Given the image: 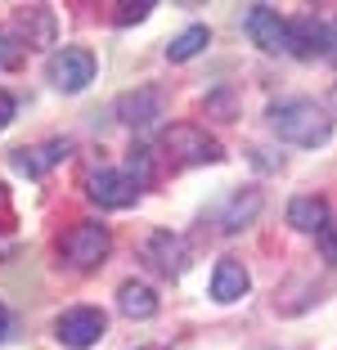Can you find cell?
I'll use <instances>...</instances> for the list:
<instances>
[{
  "mask_svg": "<svg viewBox=\"0 0 337 350\" xmlns=\"http://www.w3.org/2000/svg\"><path fill=\"white\" fill-rule=\"evenodd\" d=\"M266 117H270V131H275L279 139H288V144H297V148H319V144H328V135H333V117H328L315 99H306V94L275 99Z\"/></svg>",
  "mask_w": 337,
  "mask_h": 350,
  "instance_id": "6da1fadb",
  "label": "cell"
},
{
  "mask_svg": "<svg viewBox=\"0 0 337 350\" xmlns=\"http://www.w3.org/2000/svg\"><path fill=\"white\" fill-rule=\"evenodd\" d=\"M112 238L103 225H95V220H82V225H72L68 234H63V260H68L72 269H95L103 256H108Z\"/></svg>",
  "mask_w": 337,
  "mask_h": 350,
  "instance_id": "7a4b0ae2",
  "label": "cell"
},
{
  "mask_svg": "<svg viewBox=\"0 0 337 350\" xmlns=\"http://www.w3.org/2000/svg\"><path fill=\"white\" fill-rule=\"evenodd\" d=\"M103 328H108V314L95 310V306H72L54 319V337L72 350H90L95 341L103 337Z\"/></svg>",
  "mask_w": 337,
  "mask_h": 350,
  "instance_id": "3957f363",
  "label": "cell"
},
{
  "mask_svg": "<svg viewBox=\"0 0 337 350\" xmlns=\"http://www.w3.org/2000/svg\"><path fill=\"white\" fill-rule=\"evenodd\" d=\"M45 77H50L54 90L77 94V90H86V85L95 81V54H90V50H82V45H63V50L50 59Z\"/></svg>",
  "mask_w": 337,
  "mask_h": 350,
  "instance_id": "277c9868",
  "label": "cell"
},
{
  "mask_svg": "<svg viewBox=\"0 0 337 350\" xmlns=\"http://www.w3.org/2000/svg\"><path fill=\"white\" fill-rule=\"evenodd\" d=\"M162 148L175 157L180 166H207V162H221V144H216L207 131H198V126H171V131L162 135Z\"/></svg>",
  "mask_w": 337,
  "mask_h": 350,
  "instance_id": "5b68a950",
  "label": "cell"
},
{
  "mask_svg": "<svg viewBox=\"0 0 337 350\" xmlns=\"http://www.w3.org/2000/svg\"><path fill=\"white\" fill-rule=\"evenodd\" d=\"M243 31L266 54H288V18H279V10H270V5H252L243 14Z\"/></svg>",
  "mask_w": 337,
  "mask_h": 350,
  "instance_id": "8992f818",
  "label": "cell"
},
{
  "mask_svg": "<svg viewBox=\"0 0 337 350\" xmlns=\"http://www.w3.org/2000/svg\"><path fill=\"white\" fill-rule=\"evenodd\" d=\"M86 193L99 206H108V211H122V206H135L140 185L131 180V171H95L90 180H86Z\"/></svg>",
  "mask_w": 337,
  "mask_h": 350,
  "instance_id": "52a82bcc",
  "label": "cell"
},
{
  "mask_svg": "<svg viewBox=\"0 0 337 350\" xmlns=\"http://www.w3.org/2000/svg\"><path fill=\"white\" fill-rule=\"evenodd\" d=\"M288 54H297V59H315V54H328V23H319L315 14L288 18Z\"/></svg>",
  "mask_w": 337,
  "mask_h": 350,
  "instance_id": "ba28073f",
  "label": "cell"
},
{
  "mask_svg": "<svg viewBox=\"0 0 337 350\" xmlns=\"http://www.w3.org/2000/svg\"><path fill=\"white\" fill-rule=\"evenodd\" d=\"M144 256H149V265H153V269H162L166 278H180L184 269H189V247H184V243H180L175 234H166V229L149 238Z\"/></svg>",
  "mask_w": 337,
  "mask_h": 350,
  "instance_id": "9c48e42d",
  "label": "cell"
},
{
  "mask_svg": "<svg viewBox=\"0 0 337 350\" xmlns=\"http://www.w3.org/2000/svg\"><path fill=\"white\" fill-rule=\"evenodd\" d=\"M117 117H122L126 126H135V131H144V126H153L158 117H162V94H158L153 85H140V90L117 99Z\"/></svg>",
  "mask_w": 337,
  "mask_h": 350,
  "instance_id": "30bf717a",
  "label": "cell"
},
{
  "mask_svg": "<svg viewBox=\"0 0 337 350\" xmlns=\"http://www.w3.org/2000/svg\"><path fill=\"white\" fill-rule=\"evenodd\" d=\"M247 288H252V278H247L243 260H234V256H221V260H216V269H212V297L221 301V306L247 297Z\"/></svg>",
  "mask_w": 337,
  "mask_h": 350,
  "instance_id": "8fae6325",
  "label": "cell"
},
{
  "mask_svg": "<svg viewBox=\"0 0 337 350\" xmlns=\"http://www.w3.org/2000/svg\"><path fill=\"white\" fill-rule=\"evenodd\" d=\"M14 31L27 41V50H45V45H54V14L45 5H27L14 14Z\"/></svg>",
  "mask_w": 337,
  "mask_h": 350,
  "instance_id": "7c38bea8",
  "label": "cell"
},
{
  "mask_svg": "<svg viewBox=\"0 0 337 350\" xmlns=\"http://www.w3.org/2000/svg\"><path fill=\"white\" fill-rule=\"evenodd\" d=\"M288 225L297 229V234H324L328 225H333V216H328V202L315 193H301L288 202Z\"/></svg>",
  "mask_w": 337,
  "mask_h": 350,
  "instance_id": "4fadbf2b",
  "label": "cell"
},
{
  "mask_svg": "<svg viewBox=\"0 0 337 350\" xmlns=\"http://www.w3.org/2000/svg\"><path fill=\"white\" fill-rule=\"evenodd\" d=\"M256 211H261V189H238L221 206V229L225 234H238V229H247L256 220Z\"/></svg>",
  "mask_w": 337,
  "mask_h": 350,
  "instance_id": "5bb4252c",
  "label": "cell"
},
{
  "mask_svg": "<svg viewBox=\"0 0 337 350\" xmlns=\"http://www.w3.org/2000/svg\"><path fill=\"white\" fill-rule=\"evenodd\" d=\"M63 157H68V139H45V144H36V148H18V153H14V166L36 180V175H45L50 166H59Z\"/></svg>",
  "mask_w": 337,
  "mask_h": 350,
  "instance_id": "9a60e30c",
  "label": "cell"
},
{
  "mask_svg": "<svg viewBox=\"0 0 337 350\" xmlns=\"http://www.w3.org/2000/svg\"><path fill=\"white\" fill-rule=\"evenodd\" d=\"M117 306H122L126 319H153L158 314V292L149 288V283H122V292H117Z\"/></svg>",
  "mask_w": 337,
  "mask_h": 350,
  "instance_id": "2e32d148",
  "label": "cell"
},
{
  "mask_svg": "<svg viewBox=\"0 0 337 350\" xmlns=\"http://www.w3.org/2000/svg\"><path fill=\"white\" fill-rule=\"evenodd\" d=\"M207 41H212V31H207L203 23H194V27H184L180 36L166 45V59H171V63H189L194 54H203V50H207Z\"/></svg>",
  "mask_w": 337,
  "mask_h": 350,
  "instance_id": "e0dca14e",
  "label": "cell"
},
{
  "mask_svg": "<svg viewBox=\"0 0 337 350\" xmlns=\"http://www.w3.org/2000/svg\"><path fill=\"white\" fill-rule=\"evenodd\" d=\"M149 0H140V5H117V27H126V23H144L149 18Z\"/></svg>",
  "mask_w": 337,
  "mask_h": 350,
  "instance_id": "ac0fdd59",
  "label": "cell"
},
{
  "mask_svg": "<svg viewBox=\"0 0 337 350\" xmlns=\"http://www.w3.org/2000/svg\"><path fill=\"white\" fill-rule=\"evenodd\" d=\"M319 247H324V260H333V265H337V220L319 234Z\"/></svg>",
  "mask_w": 337,
  "mask_h": 350,
  "instance_id": "d6986e66",
  "label": "cell"
},
{
  "mask_svg": "<svg viewBox=\"0 0 337 350\" xmlns=\"http://www.w3.org/2000/svg\"><path fill=\"white\" fill-rule=\"evenodd\" d=\"M14 59H18V45L10 41V31H0V68H10Z\"/></svg>",
  "mask_w": 337,
  "mask_h": 350,
  "instance_id": "ffe728a7",
  "label": "cell"
},
{
  "mask_svg": "<svg viewBox=\"0 0 337 350\" xmlns=\"http://www.w3.org/2000/svg\"><path fill=\"white\" fill-rule=\"evenodd\" d=\"M14 113H18V103H14V94H5V90H0V131H5V126L14 122Z\"/></svg>",
  "mask_w": 337,
  "mask_h": 350,
  "instance_id": "44dd1931",
  "label": "cell"
},
{
  "mask_svg": "<svg viewBox=\"0 0 337 350\" xmlns=\"http://www.w3.org/2000/svg\"><path fill=\"white\" fill-rule=\"evenodd\" d=\"M5 220H10V189L0 185V225H5Z\"/></svg>",
  "mask_w": 337,
  "mask_h": 350,
  "instance_id": "7402d4cb",
  "label": "cell"
},
{
  "mask_svg": "<svg viewBox=\"0 0 337 350\" xmlns=\"http://www.w3.org/2000/svg\"><path fill=\"white\" fill-rule=\"evenodd\" d=\"M328 59H337V18L328 23Z\"/></svg>",
  "mask_w": 337,
  "mask_h": 350,
  "instance_id": "603a6c76",
  "label": "cell"
},
{
  "mask_svg": "<svg viewBox=\"0 0 337 350\" xmlns=\"http://www.w3.org/2000/svg\"><path fill=\"white\" fill-rule=\"evenodd\" d=\"M5 337H10V310L0 306V341H5Z\"/></svg>",
  "mask_w": 337,
  "mask_h": 350,
  "instance_id": "cb8c5ba5",
  "label": "cell"
},
{
  "mask_svg": "<svg viewBox=\"0 0 337 350\" xmlns=\"http://www.w3.org/2000/svg\"><path fill=\"white\" fill-rule=\"evenodd\" d=\"M144 350H162V346H144Z\"/></svg>",
  "mask_w": 337,
  "mask_h": 350,
  "instance_id": "d4e9b609",
  "label": "cell"
}]
</instances>
